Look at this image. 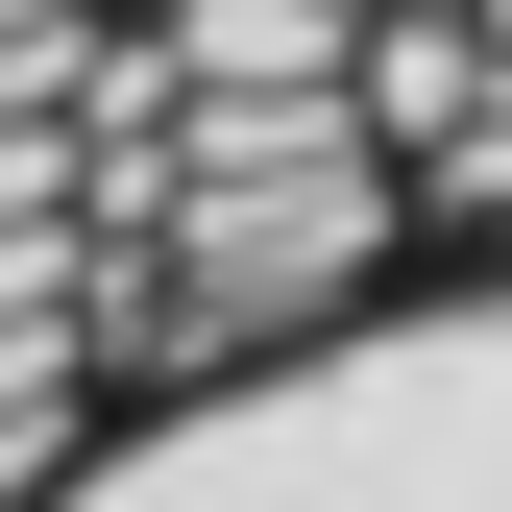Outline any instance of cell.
I'll list each match as a JSON object with an SVG mask.
<instances>
[{
    "mask_svg": "<svg viewBox=\"0 0 512 512\" xmlns=\"http://www.w3.org/2000/svg\"><path fill=\"white\" fill-rule=\"evenodd\" d=\"M0 512H512V220L122 366L0 464Z\"/></svg>",
    "mask_w": 512,
    "mask_h": 512,
    "instance_id": "cell-1",
    "label": "cell"
}]
</instances>
